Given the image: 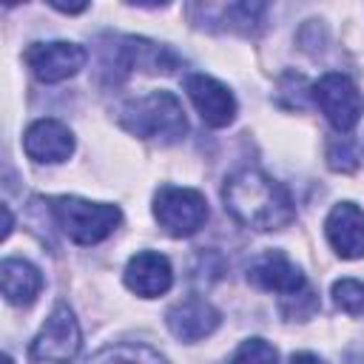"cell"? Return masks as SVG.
Listing matches in <instances>:
<instances>
[{"label": "cell", "instance_id": "obj_21", "mask_svg": "<svg viewBox=\"0 0 364 364\" xmlns=\"http://www.w3.org/2000/svg\"><path fill=\"white\" fill-rule=\"evenodd\" d=\"M344 364H364V347H355L344 355Z\"/></svg>", "mask_w": 364, "mask_h": 364}, {"label": "cell", "instance_id": "obj_8", "mask_svg": "<svg viewBox=\"0 0 364 364\" xmlns=\"http://www.w3.org/2000/svg\"><path fill=\"white\" fill-rule=\"evenodd\" d=\"M23 60L40 82L51 85L80 74V68H85L88 63V51L71 40H48V43L37 40V43H28Z\"/></svg>", "mask_w": 364, "mask_h": 364}, {"label": "cell", "instance_id": "obj_5", "mask_svg": "<svg viewBox=\"0 0 364 364\" xmlns=\"http://www.w3.org/2000/svg\"><path fill=\"white\" fill-rule=\"evenodd\" d=\"M154 219L173 239L193 236L208 222V199L196 188L185 185H162L154 193Z\"/></svg>", "mask_w": 364, "mask_h": 364}, {"label": "cell", "instance_id": "obj_6", "mask_svg": "<svg viewBox=\"0 0 364 364\" xmlns=\"http://www.w3.org/2000/svg\"><path fill=\"white\" fill-rule=\"evenodd\" d=\"M111 46H102V71L111 74V80H125L134 68L145 71H173L179 65V57L145 37H108Z\"/></svg>", "mask_w": 364, "mask_h": 364}, {"label": "cell", "instance_id": "obj_22", "mask_svg": "<svg viewBox=\"0 0 364 364\" xmlns=\"http://www.w3.org/2000/svg\"><path fill=\"white\" fill-rule=\"evenodd\" d=\"M57 11H65V14H80V11H85L88 9V3H82V6H60V3H51Z\"/></svg>", "mask_w": 364, "mask_h": 364}, {"label": "cell", "instance_id": "obj_12", "mask_svg": "<svg viewBox=\"0 0 364 364\" xmlns=\"http://www.w3.org/2000/svg\"><path fill=\"white\" fill-rule=\"evenodd\" d=\"M165 324H168L171 336H176L185 344H193V341H202L210 333H216V327L222 324V313L205 296H188L168 307Z\"/></svg>", "mask_w": 364, "mask_h": 364}, {"label": "cell", "instance_id": "obj_9", "mask_svg": "<svg viewBox=\"0 0 364 364\" xmlns=\"http://www.w3.org/2000/svg\"><path fill=\"white\" fill-rule=\"evenodd\" d=\"M247 282L259 290H267V293H279L284 301L282 307L290 301V299H307L310 296V287H307V279L301 273L299 264H293L282 250H270L264 256H259L250 267H247Z\"/></svg>", "mask_w": 364, "mask_h": 364}, {"label": "cell", "instance_id": "obj_13", "mask_svg": "<svg viewBox=\"0 0 364 364\" xmlns=\"http://www.w3.org/2000/svg\"><path fill=\"white\" fill-rule=\"evenodd\" d=\"M122 279H125V287L131 293H136L139 299H156V296H165L171 290L173 267H171V259L165 253L139 250L128 259Z\"/></svg>", "mask_w": 364, "mask_h": 364}, {"label": "cell", "instance_id": "obj_19", "mask_svg": "<svg viewBox=\"0 0 364 364\" xmlns=\"http://www.w3.org/2000/svg\"><path fill=\"white\" fill-rule=\"evenodd\" d=\"M225 364H279V350L267 338H245Z\"/></svg>", "mask_w": 364, "mask_h": 364}, {"label": "cell", "instance_id": "obj_7", "mask_svg": "<svg viewBox=\"0 0 364 364\" xmlns=\"http://www.w3.org/2000/svg\"><path fill=\"white\" fill-rule=\"evenodd\" d=\"M310 97L313 102L321 108L324 119L338 131V134H350L361 114H364V97L358 91V85L341 74V71H327L321 74L313 85H310Z\"/></svg>", "mask_w": 364, "mask_h": 364}, {"label": "cell", "instance_id": "obj_2", "mask_svg": "<svg viewBox=\"0 0 364 364\" xmlns=\"http://www.w3.org/2000/svg\"><path fill=\"white\" fill-rule=\"evenodd\" d=\"M117 122L128 134L159 145H173L188 134L182 102L171 91H148L142 97L125 100L117 108Z\"/></svg>", "mask_w": 364, "mask_h": 364}, {"label": "cell", "instance_id": "obj_11", "mask_svg": "<svg viewBox=\"0 0 364 364\" xmlns=\"http://www.w3.org/2000/svg\"><path fill=\"white\" fill-rule=\"evenodd\" d=\"M23 151L31 162L60 165L74 154V134L65 122L54 117L34 119L23 134Z\"/></svg>", "mask_w": 364, "mask_h": 364}, {"label": "cell", "instance_id": "obj_20", "mask_svg": "<svg viewBox=\"0 0 364 364\" xmlns=\"http://www.w3.org/2000/svg\"><path fill=\"white\" fill-rule=\"evenodd\" d=\"M290 364H327V361L318 358L316 353H293L290 355Z\"/></svg>", "mask_w": 364, "mask_h": 364}, {"label": "cell", "instance_id": "obj_15", "mask_svg": "<svg viewBox=\"0 0 364 364\" xmlns=\"http://www.w3.org/2000/svg\"><path fill=\"white\" fill-rule=\"evenodd\" d=\"M0 287L9 304L26 307L31 304L43 290V273L37 264L20 256H6L0 262Z\"/></svg>", "mask_w": 364, "mask_h": 364}, {"label": "cell", "instance_id": "obj_24", "mask_svg": "<svg viewBox=\"0 0 364 364\" xmlns=\"http://www.w3.org/2000/svg\"><path fill=\"white\" fill-rule=\"evenodd\" d=\"M3 364H14V361H11V355H3Z\"/></svg>", "mask_w": 364, "mask_h": 364}, {"label": "cell", "instance_id": "obj_3", "mask_svg": "<svg viewBox=\"0 0 364 364\" xmlns=\"http://www.w3.org/2000/svg\"><path fill=\"white\" fill-rule=\"evenodd\" d=\"M46 205L54 225L71 242L85 247L108 239L122 222L119 205H111V202H91L82 196H48Z\"/></svg>", "mask_w": 364, "mask_h": 364}, {"label": "cell", "instance_id": "obj_14", "mask_svg": "<svg viewBox=\"0 0 364 364\" xmlns=\"http://www.w3.org/2000/svg\"><path fill=\"white\" fill-rule=\"evenodd\" d=\"M324 236L336 256L361 259L364 256V210L355 202H338L324 219Z\"/></svg>", "mask_w": 364, "mask_h": 364}, {"label": "cell", "instance_id": "obj_17", "mask_svg": "<svg viewBox=\"0 0 364 364\" xmlns=\"http://www.w3.org/2000/svg\"><path fill=\"white\" fill-rule=\"evenodd\" d=\"M264 3H230L219 9V20L225 23V28L230 31H242V34H253L262 26V14H264Z\"/></svg>", "mask_w": 364, "mask_h": 364}, {"label": "cell", "instance_id": "obj_18", "mask_svg": "<svg viewBox=\"0 0 364 364\" xmlns=\"http://www.w3.org/2000/svg\"><path fill=\"white\" fill-rule=\"evenodd\" d=\"M333 304L347 316H364V282L361 279H338L330 287Z\"/></svg>", "mask_w": 364, "mask_h": 364}, {"label": "cell", "instance_id": "obj_1", "mask_svg": "<svg viewBox=\"0 0 364 364\" xmlns=\"http://www.w3.org/2000/svg\"><path fill=\"white\" fill-rule=\"evenodd\" d=\"M222 202L233 222L259 233L282 230L296 219L290 191L259 168L233 171L222 185Z\"/></svg>", "mask_w": 364, "mask_h": 364}, {"label": "cell", "instance_id": "obj_16", "mask_svg": "<svg viewBox=\"0 0 364 364\" xmlns=\"http://www.w3.org/2000/svg\"><path fill=\"white\" fill-rule=\"evenodd\" d=\"M88 364H168V358L142 341H117L97 350Z\"/></svg>", "mask_w": 364, "mask_h": 364}, {"label": "cell", "instance_id": "obj_10", "mask_svg": "<svg viewBox=\"0 0 364 364\" xmlns=\"http://www.w3.org/2000/svg\"><path fill=\"white\" fill-rule=\"evenodd\" d=\"M185 94L188 100L193 102L196 114L202 117V122L208 128H225L236 119V97L233 91L219 82L216 77L210 74H188L185 77Z\"/></svg>", "mask_w": 364, "mask_h": 364}, {"label": "cell", "instance_id": "obj_4", "mask_svg": "<svg viewBox=\"0 0 364 364\" xmlns=\"http://www.w3.org/2000/svg\"><path fill=\"white\" fill-rule=\"evenodd\" d=\"M82 350V330L74 310L57 301L28 344V358L34 364H71Z\"/></svg>", "mask_w": 364, "mask_h": 364}, {"label": "cell", "instance_id": "obj_23", "mask_svg": "<svg viewBox=\"0 0 364 364\" xmlns=\"http://www.w3.org/2000/svg\"><path fill=\"white\" fill-rule=\"evenodd\" d=\"M3 216H6V228H3V239H9V233H11V225H14V219H11V210H9V205H3Z\"/></svg>", "mask_w": 364, "mask_h": 364}]
</instances>
